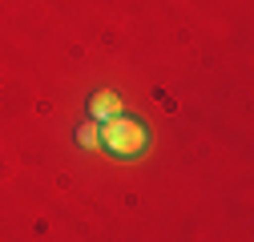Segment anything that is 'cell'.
I'll return each mask as SVG.
<instances>
[{
	"label": "cell",
	"mask_w": 254,
	"mask_h": 242,
	"mask_svg": "<svg viewBox=\"0 0 254 242\" xmlns=\"http://www.w3.org/2000/svg\"><path fill=\"white\" fill-rule=\"evenodd\" d=\"M97 149H105V154L117 158V162H137L149 149V129L137 117L117 113L109 121H97Z\"/></svg>",
	"instance_id": "cell-1"
},
{
	"label": "cell",
	"mask_w": 254,
	"mask_h": 242,
	"mask_svg": "<svg viewBox=\"0 0 254 242\" xmlns=\"http://www.w3.org/2000/svg\"><path fill=\"white\" fill-rule=\"evenodd\" d=\"M117 113H125V105H121V97L113 89H97V93L89 97V121H109Z\"/></svg>",
	"instance_id": "cell-2"
},
{
	"label": "cell",
	"mask_w": 254,
	"mask_h": 242,
	"mask_svg": "<svg viewBox=\"0 0 254 242\" xmlns=\"http://www.w3.org/2000/svg\"><path fill=\"white\" fill-rule=\"evenodd\" d=\"M77 145H85V149H97V121H85V125L77 129Z\"/></svg>",
	"instance_id": "cell-3"
}]
</instances>
